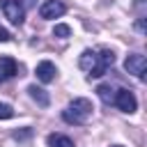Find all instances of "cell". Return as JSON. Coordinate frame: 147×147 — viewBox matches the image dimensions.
<instances>
[{"label":"cell","instance_id":"1","mask_svg":"<svg viewBox=\"0 0 147 147\" xmlns=\"http://www.w3.org/2000/svg\"><path fill=\"white\" fill-rule=\"evenodd\" d=\"M92 101L90 99H74L64 110H62V119L67 122V124H85L87 122V117L92 115Z\"/></svg>","mask_w":147,"mask_h":147},{"label":"cell","instance_id":"2","mask_svg":"<svg viewBox=\"0 0 147 147\" xmlns=\"http://www.w3.org/2000/svg\"><path fill=\"white\" fill-rule=\"evenodd\" d=\"M0 9L5 14V18L11 23V25H21L23 18H25V9L18 0H2L0 2Z\"/></svg>","mask_w":147,"mask_h":147},{"label":"cell","instance_id":"3","mask_svg":"<svg viewBox=\"0 0 147 147\" xmlns=\"http://www.w3.org/2000/svg\"><path fill=\"white\" fill-rule=\"evenodd\" d=\"M124 69H126L129 74H133L136 78L145 80V74H147V60H145V55L131 53V55L126 57V62H124Z\"/></svg>","mask_w":147,"mask_h":147},{"label":"cell","instance_id":"4","mask_svg":"<svg viewBox=\"0 0 147 147\" xmlns=\"http://www.w3.org/2000/svg\"><path fill=\"white\" fill-rule=\"evenodd\" d=\"M113 103L122 113H136V108H138V101H136L131 90H115V101Z\"/></svg>","mask_w":147,"mask_h":147},{"label":"cell","instance_id":"5","mask_svg":"<svg viewBox=\"0 0 147 147\" xmlns=\"http://www.w3.org/2000/svg\"><path fill=\"white\" fill-rule=\"evenodd\" d=\"M64 11H67V7H64L62 0H46V2L39 7V16L46 18V21H51V18H60Z\"/></svg>","mask_w":147,"mask_h":147},{"label":"cell","instance_id":"6","mask_svg":"<svg viewBox=\"0 0 147 147\" xmlns=\"http://www.w3.org/2000/svg\"><path fill=\"white\" fill-rule=\"evenodd\" d=\"M34 74H37V78H39L41 83H51V80L55 78V74H57V69H55V64H53V62H48V60H44V62H39V64H37V69H34Z\"/></svg>","mask_w":147,"mask_h":147},{"label":"cell","instance_id":"7","mask_svg":"<svg viewBox=\"0 0 147 147\" xmlns=\"http://www.w3.org/2000/svg\"><path fill=\"white\" fill-rule=\"evenodd\" d=\"M16 74V62L11 57H2L0 60V83H5L7 78H11Z\"/></svg>","mask_w":147,"mask_h":147},{"label":"cell","instance_id":"8","mask_svg":"<svg viewBox=\"0 0 147 147\" xmlns=\"http://www.w3.org/2000/svg\"><path fill=\"white\" fill-rule=\"evenodd\" d=\"M28 92H30V96H32V99H34V101H37L39 106H44V108H46V106L51 103V96H48V92H46L44 87L30 85V87H28Z\"/></svg>","mask_w":147,"mask_h":147},{"label":"cell","instance_id":"9","mask_svg":"<svg viewBox=\"0 0 147 147\" xmlns=\"http://www.w3.org/2000/svg\"><path fill=\"white\" fill-rule=\"evenodd\" d=\"M96 53L94 51H83V55H80V60H78V64H80V69H85V71H92L94 67H96Z\"/></svg>","mask_w":147,"mask_h":147},{"label":"cell","instance_id":"10","mask_svg":"<svg viewBox=\"0 0 147 147\" xmlns=\"http://www.w3.org/2000/svg\"><path fill=\"white\" fill-rule=\"evenodd\" d=\"M96 94H99V99H101L103 103H113V101H115V87L108 85V83H101V85L96 87Z\"/></svg>","mask_w":147,"mask_h":147},{"label":"cell","instance_id":"11","mask_svg":"<svg viewBox=\"0 0 147 147\" xmlns=\"http://www.w3.org/2000/svg\"><path fill=\"white\" fill-rule=\"evenodd\" d=\"M48 147H74V140L55 133V136H48Z\"/></svg>","mask_w":147,"mask_h":147},{"label":"cell","instance_id":"12","mask_svg":"<svg viewBox=\"0 0 147 147\" xmlns=\"http://www.w3.org/2000/svg\"><path fill=\"white\" fill-rule=\"evenodd\" d=\"M53 34H55V37H60V39H67V37L71 34V28H69V25H64V23H57V25L53 28Z\"/></svg>","mask_w":147,"mask_h":147},{"label":"cell","instance_id":"13","mask_svg":"<svg viewBox=\"0 0 147 147\" xmlns=\"http://www.w3.org/2000/svg\"><path fill=\"white\" fill-rule=\"evenodd\" d=\"M14 117V108L9 103H0V119H9Z\"/></svg>","mask_w":147,"mask_h":147},{"label":"cell","instance_id":"14","mask_svg":"<svg viewBox=\"0 0 147 147\" xmlns=\"http://www.w3.org/2000/svg\"><path fill=\"white\" fill-rule=\"evenodd\" d=\"M9 39H11V34H9L5 28H0V41H9Z\"/></svg>","mask_w":147,"mask_h":147},{"label":"cell","instance_id":"15","mask_svg":"<svg viewBox=\"0 0 147 147\" xmlns=\"http://www.w3.org/2000/svg\"><path fill=\"white\" fill-rule=\"evenodd\" d=\"M136 28H138V32H145V18H138Z\"/></svg>","mask_w":147,"mask_h":147},{"label":"cell","instance_id":"16","mask_svg":"<svg viewBox=\"0 0 147 147\" xmlns=\"http://www.w3.org/2000/svg\"><path fill=\"white\" fill-rule=\"evenodd\" d=\"M113 147H122V145H113Z\"/></svg>","mask_w":147,"mask_h":147}]
</instances>
